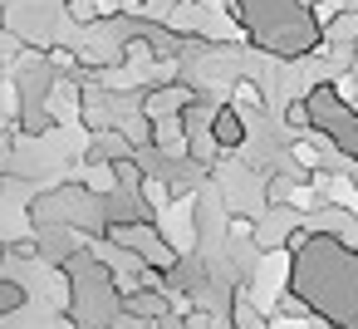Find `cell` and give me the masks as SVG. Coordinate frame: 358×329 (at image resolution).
Returning <instances> with one entry per match:
<instances>
[{
	"mask_svg": "<svg viewBox=\"0 0 358 329\" xmlns=\"http://www.w3.org/2000/svg\"><path fill=\"white\" fill-rule=\"evenodd\" d=\"M289 290L319 314V324H358V246L304 226L289 246Z\"/></svg>",
	"mask_w": 358,
	"mask_h": 329,
	"instance_id": "1",
	"label": "cell"
},
{
	"mask_svg": "<svg viewBox=\"0 0 358 329\" xmlns=\"http://www.w3.org/2000/svg\"><path fill=\"white\" fill-rule=\"evenodd\" d=\"M231 15L245 40L275 59H304L324 40L309 15V0H231Z\"/></svg>",
	"mask_w": 358,
	"mask_h": 329,
	"instance_id": "2",
	"label": "cell"
},
{
	"mask_svg": "<svg viewBox=\"0 0 358 329\" xmlns=\"http://www.w3.org/2000/svg\"><path fill=\"white\" fill-rule=\"evenodd\" d=\"M69 275V319L74 324H118V280L108 265H99L89 251H69L59 260Z\"/></svg>",
	"mask_w": 358,
	"mask_h": 329,
	"instance_id": "3",
	"label": "cell"
},
{
	"mask_svg": "<svg viewBox=\"0 0 358 329\" xmlns=\"http://www.w3.org/2000/svg\"><path fill=\"white\" fill-rule=\"evenodd\" d=\"M309 104V128L348 162H358V108L348 104V94L338 84H314L304 94Z\"/></svg>",
	"mask_w": 358,
	"mask_h": 329,
	"instance_id": "4",
	"label": "cell"
},
{
	"mask_svg": "<svg viewBox=\"0 0 358 329\" xmlns=\"http://www.w3.org/2000/svg\"><path fill=\"white\" fill-rule=\"evenodd\" d=\"M211 138H216V148L221 153H236V148H245V113L236 108V104H216V113H211Z\"/></svg>",
	"mask_w": 358,
	"mask_h": 329,
	"instance_id": "5",
	"label": "cell"
},
{
	"mask_svg": "<svg viewBox=\"0 0 358 329\" xmlns=\"http://www.w3.org/2000/svg\"><path fill=\"white\" fill-rule=\"evenodd\" d=\"M304 226H309V231H324V236H343V241L358 246V221H353L348 206H338V202H319L314 216H309Z\"/></svg>",
	"mask_w": 358,
	"mask_h": 329,
	"instance_id": "6",
	"label": "cell"
},
{
	"mask_svg": "<svg viewBox=\"0 0 358 329\" xmlns=\"http://www.w3.org/2000/svg\"><path fill=\"white\" fill-rule=\"evenodd\" d=\"M192 94H196V89L157 84V89H148V94H143V113H148V118H177V113H182V104H187Z\"/></svg>",
	"mask_w": 358,
	"mask_h": 329,
	"instance_id": "7",
	"label": "cell"
},
{
	"mask_svg": "<svg viewBox=\"0 0 358 329\" xmlns=\"http://www.w3.org/2000/svg\"><path fill=\"white\" fill-rule=\"evenodd\" d=\"M231 324H241V329H260V324H270V319L250 304L245 290H236V295H231Z\"/></svg>",
	"mask_w": 358,
	"mask_h": 329,
	"instance_id": "8",
	"label": "cell"
},
{
	"mask_svg": "<svg viewBox=\"0 0 358 329\" xmlns=\"http://www.w3.org/2000/svg\"><path fill=\"white\" fill-rule=\"evenodd\" d=\"M231 104H236L241 113H260V108H265V99H260L255 79H245V74H241V79L231 84Z\"/></svg>",
	"mask_w": 358,
	"mask_h": 329,
	"instance_id": "9",
	"label": "cell"
},
{
	"mask_svg": "<svg viewBox=\"0 0 358 329\" xmlns=\"http://www.w3.org/2000/svg\"><path fill=\"white\" fill-rule=\"evenodd\" d=\"M294 187H299L294 177H270V182H265V202L280 211V206H289V202H294Z\"/></svg>",
	"mask_w": 358,
	"mask_h": 329,
	"instance_id": "10",
	"label": "cell"
},
{
	"mask_svg": "<svg viewBox=\"0 0 358 329\" xmlns=\"http://www.w3.org/2000/svg\"><path fill=\"white\" fill-rule=\"evenodd\" d=\"M25 304V285L20 280H6V275H0V319H6V314H15Z\"/></svg>",
	"mask_w": 358,
	"mask_h": 329,
	"instance_id": "11",
	"label": "cell"
},
{
	"mask_svg": "<svg viewBox=\"0 0 358 329\" xmlns=\"http://www.w3.org/2000/svg\"><path fill=\"white\" fill-rule=\"evenodd\" d=\"M226 236H231L236 246H241V241H255V221H250V216H231V221H226Z\"/></svg>",
	"mask_w": 358,
	"mask_h": 329,
	"instance_id": "12",
	"label": "cell"
},
{
	"mask_svg": "<svg viewBox=\"0 0 358 329\" xmlns=\"http://www.w3.org/2000/svg\"><path fill=\"white\" fill-rule=\"evenodd\" d=\"M285 118H289V128H294V133H304V128H309V104H304V99H294V104L285 108Z\"/></svg>",
	"mask_w": 358,
	"mask_h": 329,
	"instance_id": "13",
	"label": "cell"
},
{
	"mask_svg": "<svg viewBox=\"0 0 358 329\" xmlns=\"http://www.w3.org/2000/svg\"><path fill=\"white\" fill-rule=\"evenodd\" d=\"M45 55H50V64H55V69H64V74H74V69H79V55H74V50H45Z\"/></svg>",
	"mask_w": 358,
	"mask_h": 329,
	"instance_id": "14",
	"label": "cell"
},
{
	"mask_svg": "<svg viewBox=\"0 0 358 329\" xmlns=\"http://www.w3.org/2000/svg\"><path fill=\"white\" fill-rule=\"evenodd\" d=\"M289 158H294V162H299L304 172H314V167H319V153H314L309 143H294V148H289Z\"/></svg>",
	"mask_w": 358,
	"mask_h": 329,
	"instance_id": "15",
	"label": "cell"
},
{
	"mask_svg": "<svg viewBox=\"0 0 358 329\" xmlns=\"http://www.w3.org/2000/svg\"><path fill=\"white\" fill-rule=\"evenodd\" d=\"M10 255H20V260H40L45 251H40V246H35V241L25 236V241H10Z\"/></svg>",
	"mask_w": 358,
	"mask_h": 329,
	"instance_id": "16",
	"label": "cell"
},
{
	"mask_svg": "<svg viewBox=\"0 0 358 329\" xmlns=\"http://www.w3.org/2000/svg\"><path fill=\"white\" fill-rule=\"evenodd\" d=\"M353 10H358V0H353Z\"/></svg>",
	"mask_w": 358,
	"mask_h": 329,
	"instance_id": "17",
	"label": "cell"
}]
</instances>
